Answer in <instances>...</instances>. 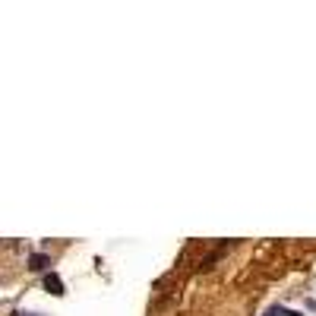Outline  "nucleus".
Instances as JSON below:
<instances>
[{
  "mask_svg": "<svg viewBox=\"0 0 316 316\" xmlns=\"http://www.w3.org/2000/svg\"><path fill=\"white\" fill-rule=\"evenodd\" d=\"M48 263H51V259L44 256V253H32V256H29V269H35V272L48 269Z\"/></svg>",
  "mask_w": 316,
  "mask_h": 316,
  "instance_id": "obj_2",
  "label": "nucleus"
},
{
  "mask_svg": "<svg viewBox=\"0 0 316 316\" xmlns=\"http://www.w3.org/2000/svg\"><path fill=\"white\" fill-rule=\"evenodd\" d=\"M22 316H38V313H22Z\"/></svg>",
  "mask_w": 316,
  "mask_h": 316,
  "instance_id": "obj_4",
  "label": "nucleus"
},
{
  "mask_svg": "<svg viewBox=\"0 0 316 316\" xmlns=\"http://www.w3.org/2000/svg\"><path fill=\"white\" fill-rule=\"evenodd\" d=\"M285 316H304V313H294V310H285Z\"/></svg>",
  "mask_w": 316,
  "mask_h": 316,
  "instance_id": "obj_3",
  "label": "nucleus"
},
{
  "mask_svg": "<svg viewBox=\"0 0 316 316\" xmlns=\"http://www.w3.org/2000/svg\"><path fill=\"white\" fill-rule=\"evenodd\" d=\"M44 288H48V291L51 294H57V297H63V281H60V275L57 272H48V275H44Z\"/></svg>",
  "mask_w": 316,
  "mask_h": 316,
  "instance_id": "obj_1",
  "label": "nucleus"
}]
</instances>
